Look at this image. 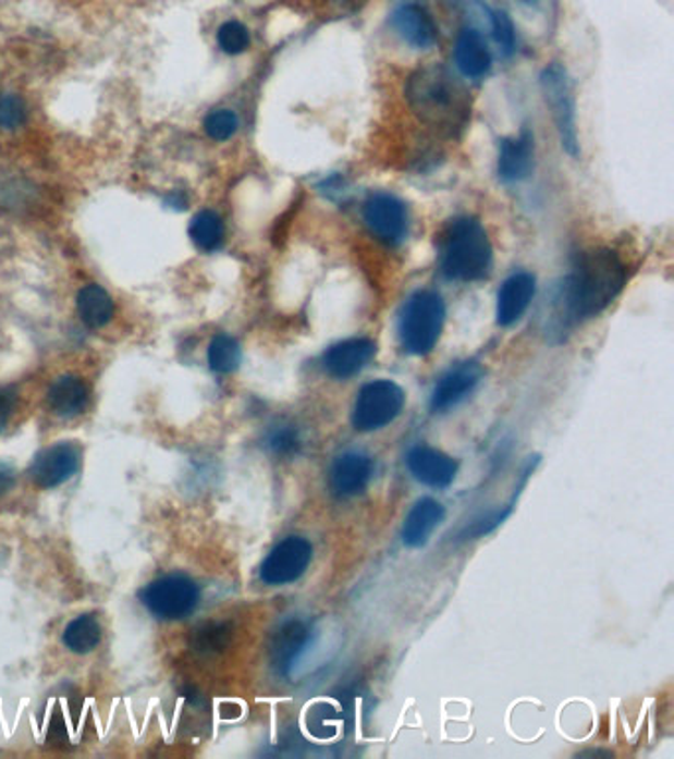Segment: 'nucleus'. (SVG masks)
<instances>
[{
	"mask_svg": "<svg viewBox=\"0 0 674 759\" xmlns=\"http://www.w3.org/2000/svg\"><path fill=\"white\" fill-rule=\"evenodd\" d=\"M627 283V269L621 257L608 247L591 249L578 257L554 303L552 329L564 332L608 309Z\"/></svg>",
	"mask_w": 674,
	"mask_h": 759,
	"instance_id": "nucleus-1",
	"label": "nucleus"
},
{
	"mask_svg": "<svg viewBox=\"0 0 674 759\" xmlns=\"http://www.w3.org/2000/svg\"><path fill=\"white\" fill-rule=\"evenodd\" d=\"M406 99L426 125L448 135L465 128L471 115L469 94L448 70L438 65L421 68L409 75Z\"/></svg>",
	"mask_w": 674,
	"mask_h": 759,
	"instance_id": "nucleus-2",
	"label": "nucleus"
},
{
	"mask_svg": "<svg viewBox=\"0 0 674 759\" xmlns=\"http://www.w3.org/2000/svg\"><path fill=\"white\" fill-rule=\"evenodd\" d=\"M491 261V242L481 222L469 216L455 218L441 242V273L450 281L471 283L487 278Z\"/></svg>",
	"mask_w": 674,
	"mask_h": 759,
	"instance_id": "nucleus-3",
	"label": "nucleus"
},
{
	"mask_svg": "<svg viewBox=\"0 0 674 759\" xmlns=\"http://www.w3.org/2000/svg\"><path fill=\"white\" fill-rule=\"evenodd\" d=\"M445 325V303L436 291H418L404 305L400 315V341L404 351L426 356L436 348Z\"/></svg>",
	"mask_w": 674,
	"mask_h": 759,
	"instance_id": "nucleus-4",
	"label": "nucleus"
},
{
	"mask_svg": "<svg viewBox=\"0 0 674 759\" xmlns=\"http://www.w3.org/2000/svg\"><path fill=\"white\" fill-rule=\"evenodd\" d=\"M140 601L159 620H184L198 608L200 588L184 574H167L140 591Z\"/></svg>",
	"mask_w": 674,
	"mask_h": 759,
	"instance_id": "nucleus-5",
	"label": "nucleus"
},
{
	"mask_svg": "<svg viewBox=\"0 0 674 759\" xmlns=\"http://www.w3.org/2000/svg\"><path fill=\"white\" fill-rule=\"evenodd\" d=\"M406 404L404 390L392 380L363 385L354 402L353 424L358 431H378L390 426Z\"/></svg>",
	"mask_w": 674,
	"mask_h": 759,
	"instance_id": "nucleus-6",
	"label": "nucleus"
},
{
	"mask_svg": "<svg viewBox=\"0 0 674 759\" xmlns=\"http://www.w3.org/2000/svg\"><path fill=\"white\" fill-rule=\"evenodd\" d=\"M542 91L547 97V103L552 109V118L556 123L562 147L567 155L578 157L579 139L578 123H576V99L572 94V86L567 79L566 68L560 64H550L540 75Z\"/></svg>",
	"mask_w": 674,
	"mask_h": 759,
	"instance_id": "nucleus-7",
	"label": "nucleus"
},
{
	"mask_svg": "<svg viewBox=\"0 0 674 759\" xmlns=\"http://www.w3.org/2000/svg\"><path fill=\"white\" fill-rule=\"evenodd\" d=\"M313 560V546L303 536L281 540L259 567V578L268 586H287L307 572Z\"/></svg>",
	"mask_w": 674,
	"mask_h": 759,
	"instance_id": "nucleus-8",
	"label": "nucleus"
},
{
	"mask_svg": "<svg viewBox=\"0 0 674 759\" xmlns=\"http://www.w3.org/2000/svg\"><path fill=\"white\" fill-rule=\"evenodd\" d=\"M363 218L370 234L384 246L396 247L406 240L407 220L406 204L392 194H372L365 203Z\"/></svg>",
	"mask_w": 674,
	"mask_h": 759,
	"instance_id": "nucleus-9",
	"label": "nucleus"
},
{
	"mask_svg": "<svg viewBox=\"0 0 674 759\" xmlns=\"http://www.w3.org/2000/svg\"><path fill=\"white\" fill-rule=\"evenodd\" d=\"M82 463V450L74 441H60L36 455L28 477L40 489H56L74 477Z\"/></svg>",
	"mask_w": 674,
	"mask_h": 759,
	"instance_id": "nucleus-10",
	"label": "nucleus"
},
{
	"mask_svg": "<svg viewBox=\"0 0 674 759\" xmlns=\"http://www.w3.org/2000/svg\"><path fill=\"white\" fill-rule=\"evenodd\" d=\"M313 641L315 629L309 621L293 617L281 623L269 645V661L273 671L281 676H287L295 669V664L299 663L301 657L309 651Z\"/></svg>",
	"mask_w": 674,
	"mask_h": 759,
	"instance_id": "nucleus-11",
	"label": "nucleus"
},
{
	"mask_svg": "<svg viewBox=\"0 0 674 759\" xmlns=\"http://www.w3.org/2000/svg\"><path fill=\"white\" fill-rule=\"evenodd\" d=\"M482 380V368L477 363H463L448 370L439 378L438 384L431 392L429 407L433 414H445L453 407L459 406L471 396L475 388Z\"/></svg>",
	"mask_w": 674,
	"mask_h": 759,
	"instance_id": "nucleus-12",
	"label": "nucleus"
},
{
	"mask_svg": "<svg viewBox=\"0 0 674 759\" xmlns=\"http://www.w3.org/2000/svg\"><path fill=\"white\" fill-rule=\"evenodd\" d=\"M406 465L416 481L431 489H448L459 469L457 461L429 445H416L407 451Z\"/></svg>",
	"mask_w": 674,
	"mask_h": 759,
	"instance_id": "nucleus-13",
	"label": "nucleus"
},
{
	"mask_svg": "<svg viewBox=\"0 0 674 759\" xmlns=\"http://www.w3.org/2000/svg\"><path fill=\"white\" fill-rule=\"evenodd\" d=\"M375 477V461L365 453L348 451L332 461L329 470L331 491L341 499H351L368 489Z\"/></svg>",
	"mask_w": 674,
	"mask_h": 759,
	"instance_id": "nucleus-14",
	"label": "nucleus"
},
{
	"mask_svg": "<svg viewBox=\"0 0 674 759\" xmlns=\"http://www.w3.org/2000/svg\"><path fill=\"white\" fill-rule=\"evenodd\" d=\"M376 356V343L365 336L346 339L332 344L322 356V368L327 375L336 380H348L360 375Z\"/></svg>",
	"mask_w": 674,
	"mask_h": 759,
	"instance_id": "nucleus-15",
	"label": "nucleus"
},
{
	"mask_svg": "<svg viewBox=\"0 0 674 759\" xmlns=\"http://www.w3.org/2000/svg\"><path fill=\"white\" fill-rule=\"evenodd\" d=\"M397 36L416 50H428L438 42L439 28L433 16L416 2H402L390 16Z\"/></svg>",
	"mask_w": 674,
	"mask_h": 759,
	"instance_id": "nucleus-16",
	"label": "nucleus"
},
{
	"mask_svg": "<svg viewBox=\"0 0 674 759\" xmlns=\"http://www.w3.org/2000/svg\"><path fill=\"white\" fill-rule=\"evenodd\" d=\"M536 279L532 273L518 271L504 281L497 295V322L511 327L523 319L530 303L535 299Z\"/></svg>",
	"mask_w": 674,
	"mask_h": 759,
	"instance_id": "nucleus-17",
	"label": "nucleus"
},
{
	"mask_svg": "<svg viewBox=\"0 0 674 759\" xmlns=\"http://www.w3.org/2000/svg\"><path fill=\"white\" fill-rule=\"evenodd\" d=\"M445 518L443 504L436 499H419L418 503L409 509L402 526V540L409 548H421L429 542L431 535L438 530V526Z\"/></svg>",
	"mask_w": 674,
	"mask_h": 759,
	"instance_id": "nucleus-18",
	"label": "nucleus"
},
{
	"mask_svg": "<svg viewBox=\"0 0 674 759\" xmlns=\"http://www.w3.org/2000/svg\"><path fill=\"white\" fill-rule=\"evenodd\" d=\"M455 64L469 79H482L491 72L492 58L482 34L475 28H463L455 40Z\"/></svg>",
	"mask_w": 674,
	"mask_h": 759,
	"instance_id": "nucleus-19",
	"label": "nucleus"
},
{
	"mask_svg": "<svg viewBox=\"0 0 674 759\" xmlns=\"http://www.w3.org/2000/svg\"><path fill=\"white\" fill-rule=\"evenodd\" d=\"M532 169H535V139L528 131L501 143L499 176L503 181H525L530 176Z\"/></svg>",
	"mask_w": 674,
	"mask_h": 759,
	"instance_id": "nucleus-20",
	"label": "nucleus"
},
{
	"mask_svg": "<svg viewBox=\"0 0 674 759\" xmlns=\"http://www.w3.org/2000/svg\"><path fill=\"white\" fill-rule=\"evenodd\" d=\"M87 404H89V388L86 380L79 376H60L48 388V406L56 416H79Z\"/></svg>",
	"mask_w": 674,
	"mask_h": 759,
	"instance_id": "nucleus-21",
	"label": "nucleus"
},
{
	"mask_svg": "<svg viewBox=\"0 0 674 759\" xmlns=\"http://www.w3.org/2000/svg\"><path fill=\"white\" fill-rule=\"evenodd\" d=\"M75 309L79 315V321L84 322L87 329L97 331V329H103L113 319L115 303L101 285L87 283L75 295Z\"/></svg>",
	"mask_w": 674,
	"mask_h": 759,
	"instance_id": "nucleus-22",
	"label": "nucleus"
},
{
	"mask_svg": "<svg viewBox=\"0 0 674 759\" xmlns=\"http://www.w3.org/2000/svg\"><path fill=\"white\" fill-rule=\"evenodd\" d=\"M188 235L194 246L203 254L220 252L225 242V224L216 210H200L188 224Z\"/></svg>",
	"mask_w": 674,
	"mask_h": 759,
	"instance_id": "nucleus-23",
	"label": "nucleus"
},
{
	"mask_svg": "<svg viewBox=\"0 0 674 759\" xmlns=\"http://www.w3.org/2000/svg\"><path fill=\"white\" fill-rule=\"evenodd\" d=\"M62 639L65 647L77 654L94 651L101 641V623L94 613L79 615L65 627Z\"/></svg>",
	"mask_w": 674,
	"mask_h": 759,
	"instance_id": "nucleus-24",
	"label": "nucleus"
},
{
	"mask_svg": "<svg viewBox=\"0 0 674 759\" xmlns=\"http://www.w3.org/2000/svg\"><path fill=\"white\" fill-rule=\"evenodd\" d=\"M242 363V348L234 336L216 334L208 344V366L216 375H232Z\"/></svg>",
	"mask_w": 674,
	"mask_h": 759,
	"instance_id": "nucleus-25",
	"label": "nucleus"
},
{
	"mask_svg": "<svg viewBox=\"0 0 674 759\" xmlns=\"http://www.w3.org/2000/svg\"><path fill=\"white\" fill-rule=\"evenodd\" d=\"M230 639H232V627L228 623L212 621L194 629L191 635V647L194 651L204 652V654L220 652L224 651Z\"/></svg>",
	"mask_w": 674,
	"mask_h": 759,
	"instance_id": "nucleus-26",
	"label": "nucleus"
},
{
	"mask_svg": "<svg viewBox=\"0 0 674 759\" xmlns=\"http://www.w3.org/2000/svg\"><path fill=\"white\" fill-rule=\"evenodd\" d=\"M513 509L514 503H511L506 504V506H501V509H492V511L479 514L477 518H473L469 525L461 528L457 540L467 542V540H477V538H482V536L491 535L492 530H497L513 514Z\"/></svg>",
	"mask_w": 674,
	"mask_h": 759,
	"instance_id": "nucleus-27",
	"label": "nucleus"
},
{
	"mask_svg": "<svg viewBox=\"0 0 674 759\" xmlns=\"http://www.w3.org/2000/svg\"><path fill=\"white\" fill-rule=\"evenodd\" d=\"M218 48L228 56H240L246 52L252 44V34L246 24L240 21H228L216 33Z\"/></svg>",
	"mask_w": 674,
	"mask_h": 759,
	"instance_id": "nucleus-28",
	"label": "nucleus"
},
{
	"mask_svg": "<svg viewBox=\"0 0 674 759\" xmlns=\"http://www.w3.org/2000/svg\"><path fill=\"white\" fill-rule=\"evenodd\" d=\"M204 133L216 140V143H225L232 139L240 128V119L232 109H212L206 118H204Z\"/></svg>",
	"mask_w": 674,
	"mask_h": 759,
	"instance_id": "nucleus-29",
	"label": "nucleus"
},
{
	"mask_svg": "<svg viewBox=\"0 0 674 759\" xmlns=\"http://www.w3.org/2000/svg\"><path fill=\"white\" fill-rule=\"evenodd\" d=\"M28 119V109L21 96L12 91H0V128L16 131Z\"/></svg>",
	"mask_w": 674,
	"mask_h": 759,
	"instance_id": "nucleus-30",
	"label": "nucleus"
},
{
	"mask_svg": "<svg viewBox=\"0 0 674 759\" xmlns=\"http://www.w3.org/2000/svg\"><path fill=\"white\" fill-rule=\"evenodd\" d=\"M268 448L278 457H291L301 450L299 429L295 426H279L269 431Z\"/></svg>",
	"mask_w": 674,
	"mask_h": 759,
	"instance_id": "nucleus-31",
	"label": "nucleus"
},
{
	"mask_svg": "<svg viewBox=\"0 0 674 759\" xmlns=\"http://www.w3.org/2000/svg\"><path fill=\"white\" fill-rule=\"evenodd\" d=\"M489 16H491L494 42L501 48V52L504 56L513 54L514 50H516V28H514V22L511 21V16L504 11H491Z\"/></svg>",
	"mask_w": 674,
	"mask_h": 759,
	"instance_id": "nucleus-32",
	"label": "nucleus"
},
{
	"mask_svg": "<svg viewBox=\"0 0 674 759\" xmlns=\"http://www.w3.org/2000/svg\"><path fill=\"white\" fill-rule=\"evenodd\" d=\"M14 404H16V392L9 385H2L0 388V433L4 431L9 419H11Z\"/></svg>",
	"mask_w": 674,
	"mask_h": 759,
	"instance_id": "nucleus-33",
	"label": "nucleus"
},
{
	"mask_svg": "<svg viewBox=\"0 0 674 759\" xmlns=\"http://www.w3.org/2000/svg\"><path fill=\"white\" fill-rule=\"evenodd\" d=\"M164 203H167V206H171V208H179V210H183V208H186V203H188V198L184 196L181 191H176V193H171L167 198H164Z\"/></svg>",
	"mask_w": 674,
	"mask_h": 759,
	"instance_id": "nucleus-34",
	"label": "nucleus"
},
{
	"mask_svg": "<svg viewBox=\"0 0 674 759\" xmlns=\"http://www.w3.org/2000/svg\"><path fill=\"white\" fill-rule=\"evenodd\" d=\"M12 485H14V477L11 470L0 469V494L11 491Z\"/></svg>",
	"mask_w": 674,
	"mask_h": 759,
	"instance_id": "nucleus-35",
	"label": "nucleus"
},
{
	"mask_svg": "<svg viewBox=\"0 0 674 759\" xmlns=\"http://www.w3.org/2000/svg\"><path fill=\"white\" fill-rule=\"evenodd\" d=\"M523 2H526V4H536L538 0H523Z\"/></svg>",
	"mask_w": 674,
	"mask_h": 759,
	"instance_id": "nucleus-36",
	"label": "nucleus"
}]
</instances>
